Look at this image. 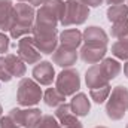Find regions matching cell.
<instances>
[{
    "instance_id": "obj_1",
    "label": "cell",
    "mask_w": 128,
    "mask_h": 128,
    "mask_svg": "<svg viewBox=\"0 0 128 128\" xmlns=\"http://www.w3.org/2000/svg\"><path fill=\"white\" fill-rule=\"evenodd\" d=\"M128 110V88L118 85L106 100V115L112 121H121Z\"/></svg>"
},
{
    "instance_id": "obj_2",
    "label": "cell",
    "mask_w": 128,
    "mask_h": 128,
    "mask_svg": "<svg viewBox=\"0 0 128 128\" xmlns=\"http://www.w3.org/2000/svg\"><path fill=\"white\" fill-rule=\"evenodd\" d=\"M43 98V92L40 85L30 78H22L18 84L16 90V101L22 107H33L40 103Z\"/></svg>"
},
{
    "instance_id": "obj_3",
    "label": "cell",
    "mask_w": 128,
    "mask_h": 128,
    "mask_svg": "<svg viewBox=\"0 0 128 128\" xmlns=\"http://www.w3.org/2000/svg\"><path fill=\"white\" fill-rule=\"evenodd\" d=\"M90 16V8L76 2V0H67L64 4V12L60 22L64 27L68 26H80L84 24Z\"/></svg>"
},
{
    "instance_id": "obj_4",
    "label": "cell",
    "mask_w": 128,
    "mask_h": 128,
    "mask_svg": "<svg viewBox=\"0 0 128 128\" xmlns=\"http://www.w3.org/2000/svg\"><path fill=\"white\" fill-rule=\"evenodd\" d=\"M55 88L66 97L74 96L80 88V76L76 68H63L55 78Z\"/></svg>"
},
{
    "instance_id": "obj_5",
    "label": "cell",
    "mask_w": 128,
    "mask_h": 128,
    "mask_svg": "<svg viewBox=\"0 0 128 128\" xmlns=\"http://www.w3.org/2000/svg\"><path fill=\"white\" fill-rule=\"evenodd\" d=\"M34 43L40 54L51 55L58 48V33L57 30H32Z\"/></svg>"
},
{
    "instance_id": "obj_6",
    "label": "cell",
    "mask_w": 128,
    "mask_h": 128,
    "mask_svg": "<svg viewBox=\"0 0 128 128\" xmlns=\"http://www.w3.org/2000/svg\"><path fill=\"white\" fill-rule=\"evenodd\" d=\"M21 128H36L39 121L42 119V112L37 107H27V109H18L14 107L8 113Z\"/></svg>"
},
{
    "instance_id": "obj_7",
    "label": "cell",
    "mask_w": 128,
    "mask_h": 128,
    "mask_svg": "<svg viewBox=\"0 0 128 128\" xmlns=\"http://www.w3.org/2000/svg\"><path fill=\"white\" fill-rule=\"evenodd\" d=\"M36 18V10L30 3L18 2L14 4V22L12 27H21L26 30H33Z\"/></svg>"
},
{
    "instance_id": "obj_8",
    "label": "cell",
    "mask_w": 128,
    "mask_h": 128,
    "mask_svg": "<svg viewBox=\"0 0 128 128\" xmlns=\"http://www.w3.org/2000/svg\"><path fill=\"white\" fill-rule=\"evenodd\" d=\"M18 57L26 64H37L42 61V54L39 52L33 36H24L18 40Z\"/></svg>"
},
{
    "instance_id": "obj_9",
    "label": "cell",
    "mask_w": 128,
    "mask_h": 128,
    "mask_svg": "<svg viewBox=\"0 0 128 128\" xmlns=\"http://www.w3.org/2000/svg\"><path fill=\"white\" fill-rule=\"evenodd\" d=\"M33 79L39 84V85H43V86H48L51 85L54 80H55V70H54V66L51 61H39L33 67Z\"/></svg>"
},
{
    "instance_id": "obj_10",
    "label": "cell",
    "mask_w": 128,
    "mask_h": 128,
    "mask_svg": "<svg viewBox=\"0 0 128 128\" xmlns=\"http://www.w3.org/2000/svg\"><path fill=\"white\" fill-rule=\"evenodd\" d=\"M79 58V54L76 49L73 48H67V46H63L60 45L54 52H52V63L57 64L58 67L61 68H68L72 67L73 64H76Z\"/></svg>"
},
{
    "instance_id": "obj_11",
    "label": "cell",
    "mask_w": 128,
    "mask_h": 128,
    "mask_svg": "<svg viewBox=\"0 0 128 128\" xmlns=\"http://www.w3.org/2000/svg\"><path fill=\"white\" fill-rule=\"evenodd\" d=\"M54 116H55L57 121L60 122L61 128H84L82 122H80V121L78 119V116L72 112L70 104H66V103H64L61 106H58Z\"/></svg>"
},
{
    "instance_id": "obj_12",
    "label": "cell",
    "mask_w": 128,
    "mask_h": 128,
    "mask_svg": "<svg viewBox=\"0 0 128 128\" xmlns=\"http://www.w3.org/2000/svg\"><path fill=\"white\" fill-rule=\"evenodd\" d=\"M58 22H60V20L52 12H49L48 9L40 6L39 10L36 12L33 28H36V30H57Z\"/></svg>"
},
{
    "instance_id": "obj_13",
    "label": "cell",
    "mask_w": 128,
    "mask_h": 128,
    "mask_svg": "<svg viewBox=\"0 0 128 128\" xmlns=\"http://www.w3.org/2000/svg\"><path fill=\"white\" fill-rule=\"evenodd\" d=\"M82 40L85 45H94V46H107L109 43V36L101 27L91 26L86 27L82 33Z\"/></svg>"
},
{
    "instance_id": "obj_14",
    "label": "cell",
    "mask_w": 128,
    "mask_h": 128,
    "mask_svg": "<svg viewBox=\"0 0 128 128\" xmlns=\"http://www.w3.org/2000/svg\"><path fill=\"white\" fill-rule=\"evenodd\" d=\"M107 46H94V45H84L79 51V57L86 64H97L103 58H106Z\"/></svg>"
},
{
    "instance_id": "obj_15",
    "label": "cell",
    "mask_w": 128,
    "mask_h": 128,
    "mask_svg": "<svg viewBox=\"0 0 128 128\" xmlns=\"http://www.w3.org/2000/svg\"><path fill=\"white\" fill-rule=\"evenodd\" d=\"M109 82H110V80L106 78L104 72L101 70L100 63L92 64V66L86 70V73H85V84H86V86H88L90 90L104 86V85H107Z\"/></svg>"
},
{
    "instance_id": "obj_16",
    "label": "cell",
    "mask_w": 128,
    "mask_h": 128,
    "mask_svg": "<svg viewBox=\"0 0 128 128\" xmlns=\"http://www.w3.org/2000/svg\"><path fill=\"white\" fill-rule=\"evenodd\" d=\"M70 107H72V112L76 115V116H88L90 110H91V101L88 100V96L84 94V92H78L74 96H72L70 100Z\"/></svg>"
},
{
    "instance_id": "obj_17",
    "label": "cell",
    "mask_w": 128,
    "mask_h": 128,
    "mask_svg": "<svg viewBox=\"0 0 128 128\" xmlns=\"http://www.w3.org/2000/svg\"><path fill=\"white\" fill-rule=\"evenodd\" d=\"M14 22V3L12 0H0V30L9 32Z\"/></svg>"
},
{
    "instance_id": "obj_18",
    "label": "cell",
    "mask_w": 128,
    "mask_h": 128,
    "mask_svg": "<svg viewBox=\"0 0 128 128\" xmlns=\"http://www.w3.org/2000/svg\"><path fill=\"white\" fill-rule=\"evenodd\" d=\"M4 63L6 67L9 70V73L12 74V78H22L27 72V67L26 63L18 57V55H14V54H6L4 57Z\"/></svg>"
},
{
    "instance_id": "obj_19",
    "label": "cell",
    "mask_w": 128,
    "mask_h": 128,
    "mask_svg": "<svg viewBox=\"0 0 128 128\" xmlns=\"http://www.w3.org/2000/svg\"><path fill=\"white\" fill-rule=\"evenodd\" d=\"M58 42L63 46L78 49V46H80V43L84 42L82 40V33L79 32L78 28H67V30H64V32L60 33Z\"/></svg>"
},
{
    "instance_id": "obj_20",
    "label": "cell",
    "mask_w": 128,
    "mask_h": 128,
    "mask_svg": "<svg viewBox=\"0 0 128 128\" xmlns=\"http://www.w3.org/2000/svg\"><path fill=\"white\" fill-rule=\"evenodd\" d=\"M100 67H101V70L104 72V74H106V78H107L109 80L118 78L119 73L122 72L121 63H119L118 60H115V58H103V60L100 61Z\"/></svg>"
},
{
    "instance_id": "obj_21",
    "label": "cell",
    "mask_w": 128,
    "mask_h": 128,
    "mask_svg": "<svg viewBox=\"0 0 128 128\" xmlns=\"http://www.w3.org/2000/svg\"><path fill=\"white\" fill-rule=\"evenodd\" d=\"M43 101H45V104L48 106V107H58V106H61L64 104V101H66V96L61 94L57 88H48L45 92H43Z\"/></svg>"
},
{
    "instance_id": "obj_22",
    "label": "cell",
    "mask_w": 128,
    "mask_h": 128,
    "mask_svg": "<svg viewBox=\"0 0 128 128\" xmlns=\"http://www.w3.org/2000/svg\"><path fill=\"white\" fill-rule=\"evenodd\" d=\"M106 15H107V20H109L112 24H113V22H118V21H122V20L128 18V4L121 3V4L109 6Z\"/></svg>"
},
{
    "instance_id": "obj_23",
    "label": "cell",
    "mask_w": 128,
    "mask_h": 128,
    "mask_svg": "<svg viewBox=\"0 0 128 128\" xmlns=\"http://www.w3.org/2000/svg\"><path fill=\"white\" fill-rule=\"evenodd\" d=\"M112 55L116 57L118 60L128 61V34L121 37V39H118L112 45Z\"/></svg>"
},
{
    "instance_id": "obj_24",
    "label": "cell",
    "mask_w": 128,
    "mask_h": 128,
    "mask_svg": "<svg viewBox=\"0 0 128 128\" xmlns=\"http://www.w3.org/2000/svg\"><path fill=\"white\" fill-rule=\"evenodd\" d=\"M110 91H112V86L107 84V85H104V86L90 90V97H91V100H92L94 103H97V104H103V103L109 98Z\"/></svg>"
},
{
    "instance_id": "obj_25",
    "label": "cell",
    "mask_w": 128,
    "mask_h": 128,
    "mask_svg": "<svg viewBox=\"0 0 128 128\" xmlns=\"http://www.w3.org/2000/svg\"><path fill=\"white\" fill-rule=\"evenodd\" d=\"M64 3L63 0H46L42 6L45 8V9H48L49 12H52L58 20H61V16H63V12H64Z\"/></svg>"
},
{
    "instance_id": "obj_26",
    "label": "cell",
    "mask_w": 128,
    "mask_h": 128,
    "mask_svg": "<svg viewBox=\"0 0 128 128\" xmlns=\"http://www.w3.org/2000/svg\"><path fill=\"white\" fill-rule=\"evenodd\" d=\"M110 34L116 39H121L124 36L128 34V18L122 20V21H118V22H113L112 28H110Z\"/></svg>"
},
{
    "instance_id": "obj_27",
    "label": "cell",
    "mask_w": 128,
    "mask_h": 128,
    "mask_svg": "<svg viewBox=\"0 0 128 128\" xmlns=\"http://www.w3.org/2000/svg\"><path fill=\"white\" fill-rule=\"evenodd\" d=\"M36 128H61L60 122L57 121L55 116L52 115H43L42 119L39 121V124L36 125Z\"/></svg>"
},
{
    "instance_id": "obj_28",
    "label": "cell",
    "mask_w": 128,
    "mask_h": 128,
    "mask_svg": "<svg viewBox=\"0 0 128 128\" xmlns=\"http://www.w3.org/2000/svg\"><path fill=\"white\" fill-rule=\"evenodd\" d=\"M12 79V74L9 73L8 67H6V63H4V58L0 57V84H6Z\"/></svg>"
},
{
    "instance_id": "obj_29",
    "label": "cell",
    "mask_w": 128,
    "mask_h": 128,
    "mask_svg": "<svg viewBox=\"0 0 128 128\" xmlns=\"http://www.w3.org/2000/svg\"><path fill=\"white\" fill-rule=\"evenodd\" d=\"M0 128H21L9 115L0 118Z\"/></svg>"
},
{
    "instance_id": "obj_30",
    "label": "cell",
    "mask_w": 128,
    "mask_h": 128,
    "mask_svg": "<svg viewBox=\"0 0 128 128\" xmlns=\"http://www.w3.org/2000/svg\"><path fill=\"white\" fill-rule=\"evenodd\" d=\"M9 43H10V39H9L4 33H0V54L8 52V49H9Z\"/></svg>"
},
{
    "instance_id": "obj_31",
    "label": "cell",
    "mask_w": 128,
    "mask_h": 128,
    "mask_svg": "<svg viewBox=\"0 0 128 128\" xmlns=\"http://www.w3.org/2000/svg\"><path fill=\"white\" fill-rule=\"evenodd\" d=\"M76 2H79V3H82L88 8H98L100 4H103L104 0H76Z\"/></svg>"
},
{
    "instance_id": "obj_32",
    "label": "cell",
    "mask_w": 128,
    "mask_h": 128,
    "mask_svg": "<svg viewBox=\"0 0 128 128\" xmlns=\"http://www.w3.org/2000/svg\"><path fill=\"white\" fill-rule=\"evenodd\" d=\"M45 2H46V0H28V3L32 4L33 8H36V6H39V8H40Z\"/></svg>"
},
{
    "instance_id": "obj_33",
    "label": "cell",
    "mask_w": 128,
    "mask_h": 128,
    "mask_svg": "<svg viewBox=\"0 0 128 128\" xmlns=\"http://www.w3.org/2000/svg\"><path fill=\"white\" fill-rule=\"evenodd\" d=\"M107 4H110V6H113V4H121V3H124L125 0H104Z\"/></svg>"
},
{
    "instance_id": "obj_34",
    "label": "cell",
    "mask_w": 128,
    "mask_h": 128,
    "mask_svg": "<svg viewBox=\"0 0 128 128\" xmlns=\"http://www.w3.org/2000/svg\"><path fill=\"white\" fill-rule=\"evenodd\" d=\"M124 74H125V76L128 78V61L124 64Z\"/></svg>"
},
{
    "instance_id": "obj_35",
    "label": "cell",
    "mask_w": 128,
    "mask_h": 128,
    "mask_svg": "<svg viewBox=\"0 0 128 128\" xmlns=\"http://www.w3.org/2000/svg\"><path fill=\"white\" fill-rule=\"evenodd\" d=\"M2 115H3V107H2V104H0V118H2Z\"/></svg>"
},
{
    "instance_id": "obj_36",
    "label": "cell",
    "mask_w": 128,
    "mask_h": 128,
    "mask_svg": "<svg viewBox=\"0 0 128 128\" xmlns=\"http://www.w3.org/2000/svg\"><path fill=\"white\" fill-rule=\"evenodd\" d=\"M94 128H107V127H103V125H98V127H94Z\"/></svg>"
},
{
    "instance_id": "obj_37",
    "label": "cell",
    "mask_w": 128,
    "mask_h": 128,
    "mask_svg": "<svg viewBox=\"0 0 128 128\" xmlns=\"http://www.w3.org/2000/svg\"><path fill=\"white\" fill-rule=\"evenodd\" d=\"M18 2H26V0H18Z\"/></svg>"
},
{
    "instance_id": "obj_38",
    "label": "cell",
    "mask_w": 128,
    "mask_h": 128,
    "mask_svg": "<svg viewBox=\"0 0 128 128\" xmlns=\"http://www.w3.org/2000/svg\"><path fill=\"white\" fill-rule=\"evenodd\" d=\"M125 128H128V124H127V127H125Z\"/></svg>"
}]
</instances>
